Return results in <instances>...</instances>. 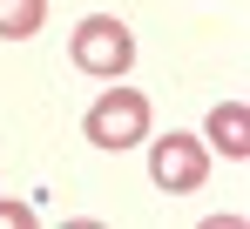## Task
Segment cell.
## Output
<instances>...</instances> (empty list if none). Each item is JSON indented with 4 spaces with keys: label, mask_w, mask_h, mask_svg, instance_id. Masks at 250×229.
I'll return each instance as SVG.
<instances>
[{
    "label": "cell",
    "mask_w": 250,
    "mask_h": 229,
    "mask_svg": "<svg viewBox=\"0 0 250 229\" xmlns=\"http://www.w3.org/2000/svg\"><path fill=\"white\" fill-rule=\"evenodd\" d=\"M203 142H209V149H223L230 162H244V155H250V108H244V101H216Z\"/></svg>",
    "instance_id": "4"
},
{
    "label": "cell",
    "mask_w": 250,
    "mask_h": 229,
    "mask_svg": "<svg viewBox=\"0 0 250 229\" xmlns=\"http://www.w3.org/2000/svg\"><path fill=\"white\" fill-rule=\"evenodd\" d=\"M68 61L82 75H95V81H122L135 68V34H128L115 14H88L82 27L68 34Z\"/></svg>",
    "instance_id": "2"
},
{
    "label": "cell",
    "mask_w": 250,
    "mask_h": 229,
    "mask_svg": "<svg viewBox=\"0 0 250 229\" xmlns=\"http://www.w3.org/2000/svg\"><path fill=\"white\" fill-rule=\"evenodd\" d=\"M203 175H209V142L203 135L169 128L163 142H149V182H156V189L189 195V189H203Z\"/></svg>",
    "instance_id": "3"
},
{
    "label": "cell",
    "mask_w": 250,
    "mask_h": 229,
    "mask_svg": "<svg viewBox=\"0 0 250 229\" xmlns=\"http://www.w3.org/2000/svg\"><path fill=\"white\" fill-rule=\"evenodd\" d=\"M82 135L95 149H108V155L149 142V95H142V88H102L95 108L82 114Z\"/></svg>",
    "instance_id": "1"
},
{
    "label": "cell",
    "mask_w": 250,
    "mask_h": 229,
    "mask_svg": "<svg viewBox=\"0 0 250 229\" xmlns=\"http://www.w3.org/2000/svg\"><path fill=\"white\" fill-rule=\"evenodd\" d=\"M34 223V202H0V229H27Z\"/></svg>",
    "instance_id": "6"
},
{
    "label": "cell",
    "mask_w": 250,
    "mask_h": 229,
    "mask_svg": "<svg viewBox=\"0 0 250 229\" xmlns=\"http://www.w3.org/2000/svg\"><path fill=\"white\" fill-rule=\"evenodd\" d=\"M47 20V0H0V40H34Z\"/></svg>",
    "instance_id": "5"
}]
</instances>
